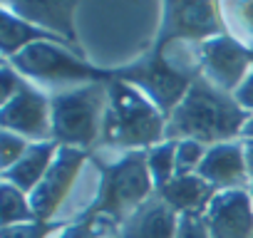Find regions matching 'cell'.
Returning <instances> with one entry per match:
<instances>
[{
  "label": "cell",
  "instance_id": "6da1fadb",
  "mask_svg": "<svg viewBox=\"0 0 253 238\" xmlns=\"http://www.w3.org/2000/svg\"><path fill=\"white\" fill-rule=\"evenodd\" d=\"M248 117L251 114L236 102L233 94L218 89L201 75L179 107L169 114L167 139H196L206 147L236 142L243 134Z\"/></svg>",
  "mask_w": 253,
  "mask_h": 238
},
{
  "label": "cell",
  "instance_id": "7a4b0ae2",
  "mask_svg": "<svg viewBox=\"0 0 253 238\" xmlns=\"http://www.w3.org/2000/svg\"><path fill=\"white\" fill-rule=\"evenodd\" d=\"M114 77L144 92L167 117L179 107L191 84L201 77L199 45L154 42L152 50L132 65L114 70Z\"/></svg>",
  "mask_w": 253,
  "mask_h": 238
},
{
  "label": "cell",
  "instance_id": "3957f363",
  "mask_svg": "<svg viewBox=\"0 0 253 238\" xmlns=\"http://www.w3.org/2000/svg\"><path fill=\"white\" fill-rule=\"evenodd\" d=\"M169 117L137 87L122 79L107 82V109L102 119V152H149L167 139Z\"/></svg>",
  "mask_w": 253,
  "mask_h": 238
},
{
  "label": "cell",
  "instance_id": "277c9868",
  "mask_svg": "<svg viewBox=\"0 0 253 238\" xmlns=\"http://www.w3.org/2000/svg\"><path fill=\"white\" fill-rule=\"evenodd\" d=\"M92 164L99 171V181L97 194L84 213H102L122 226L157 194L154 179L147 166V152L114 154V159L92 154Z\"/></svg>",
  "mask_w": 253,
  "mask_h": 238
},
{
  "label": "cell",
  "instance_id": "5b68a950",
  "mask_svg": "<svg viewBox=\"0 0 253 238\" xmlns=\"http://www.w3.org/2000/svg\"><path fill=\"white\" fill-rule=\"evenodd\" d=\"M28 82L47 94L82 87L89 82H112L114 70H102L89 65L77 55L75 47L62 42H35L13 60H8Z\"/></svg>",
  "mask_w": 253,
  "mask_h": 238
},
{
  "label": "cell",
  "instance_id": "8992f818",
  "mask_svg": "<svg viewBox=\"0 0 253 238\" xmlns=\"http://www.w3.org/2000/svg\"><path fill=\"white\" fill-rule=\"evenodd\" d=\"M52 107V142L92 152L102 139V119L107 109V82H89L82 87L50 94Z\"/></svg>",
  "mask_w": 253,
  "mask_h": 238
},
{
  "label": "cell",
  "instance_id": "52a82bcc",
  "mask_svg": "<svg viewBox=\"0 0 253 238\" xmlns=\"http://www.w3.org/2000/svg\"><path fill=\"white\" fill-rule=\"evenodd\" d=\"M223 33H228V28L218 3H167L154 42L201 45Z\"/></svg>",
  "mask_w": 253,
  "mask_h": 238
},
{
  "label": "cell",
  "instance_id": "ba28073f",
  "mask_svg": "<svg viewBox=\"0 0 253 238\" xmlns=\"http://www.w3.org/2000/svg\"><path fill=\"white\" fill-rule=\"evenodd\" d=\"M89 157L92 154L84 149H72V147L57 149V157H55L52 166L47 169L45 179L30 194L33 213L38 221H57L60 218V211H62L67 196L72 194L80 174L89 164Z\"/></svg>",
  "mask_w": 253,
  "mask_h": 238
},
{
  "label": "cell",
  "instance_id": "9c48e42d",
  "mask_svg": "<svg viewBox=\"0 0 253 238\" xmlns=\"http://www.w3.org/2000/svg\"><path fill=\"white\" fill-rule=\"evenodd\" d=\"M199 65H201V75L228 94H236V89L253 72L248 45L233 38L231 33H223L201 42Z\"/></svg>",
  "mask_w": 253,
  "mask_h": 238
},
{
  "label": "cell",
  "instance_id": "30bf717a",
  "mask_svg": "<svg viewBox=\"0 0 253 238\" xmlns=\"http://www.w3.org/2000/svg\"><path fill=\"white\" fill-rule=\"evenodd\" d=\"M0 127L25 137L28 142H52L50 94L25 82L23 89L0 107Z\"/></svg>",
  "mask_w": 253,
  "mask_h": 238
},
{
  "label": "cell",
  "instance_id": "8fae6325",
  "mask_svg": "<svg viewBox=\"0 0 253 238\" xmlns=\"http://www.w3.org/2000/svg\"><path fill=\"white\" fill-rule=\"evenodd\" d=\"M204 218L211 238H253V191H216Z\"/></svg>",
  "mask_w": 253,
  "mask_h": 238
},
{
  "label": "cell",
  "instance_id": "7c38bea8",
  "mask_svg": "<svg viewBox=\"0 0 253 238\" xmlns=\"http://www.w3.org/2000/svg\"><path fill=\"white\" fill-rule=\"evenodd\" d=\"M196 174H199L204 181H209L216 191H226V189H251L241 139L209 147V152H206V157H204V161H201V166H199Z\"/></svg>",
  "mask_w": 253,
  "mask_h": 238
},
{
  "label": "cell",
  "instance_id": "4fadbf2b",
  "mask_svg": "<svg viewBox=\"0 0 253 238\" xmlns=\"http://www.w3.org/2000/svg\"><path fill=\"white\" fill-rule=\"evenodd\" d=\"M179 216L154 194L144 206H139L126 218L117 236L119 238H176Z\"/></svg>",
  "mask_w": 253,
  "mask_h": 238
},
{
  "label": "cell",
  "instance_id": "5bb4252c",
  "mask_svg": "<svg viewBox=\"0 0 253 238\" xmlns=\"http://www.w3.org/2000/svg\"><path fill=\"white\" fill-rule=\"evenodd\" d=\"M18 18L33 23L35 28L62 38L65 42L77 47L75 38V3H3Z\"/></svg>",
  "mask_w": 253,
  "mask_h": 238
},
{
  "label": "cell",
  "instance_id": "9a60e30c",
  "mask_svg": "<svg viewBox=\"0 0 253 238\" xmlns=\"http://www.w3.org/2000/svg\"><path fill=\"white\" fill-rule=\"evenodd\" d=\"M157 196L176 216H186V213H206L209 203L216 196V189L209 181H204L199 174H176L169 184L157 189Z\"/></svg>",
  "mask_w": 253,
  "mask_h": 238
},
{
  "label": "cell",
  "instance_id": "2e32d148",
  "mask_svg": "<svg viewBox=\"0 0 253 238\" xmlns=\"http://www.w3.org/2000/svg\"><path fill=\"white\" fill-rule=\"evenodd\" d=\"M57 144L55 142H33L28 147V152L20 157V161L15 166H10L8 171H3V181L13 184L15 189L33 194L35 186L45 179L47 169L52 166L55 157H57Z\"/></svg>",
  "mask_w": 253,
  "mask_h": 238
},
{
  "label": "cell",
  "instance_id": "e0dca14e",
  "mask_svg": "<svg viewBox=\"0 0 253 238\" xmlns=\"http://www.w3.org/2000/svg\"><path fill=\"white\" fill-rule=\"evenodd\" d=\"M35 42H62V45H70L62 38L50 35V33L35 28L33 23L18 18L15 13H10L3 5V10H0V50H3V60H13L15 55H20L23 50H28ZM70 47H75V45H70Z\"/></svg>",
  "mask_w": 253,
  "mask_h": 238
},
{
  "label": "cell",
  "instance_id": "ac0fdd59",
  "mask_svg": "<svg viewBox=\"0 0 253 238\" xmlns=\"http://www.w3.org/2000/svg\"><path fill=\"white\" fill-rule=\"evenodd\" d=\"M119 223L102 213H82L75 221H67L52 238H112L117 236Z\"/></svg>",
  "mask_w": 253,
  "mask_h": 238
},
{
  "label": "cell",
  "instance_id": "d6986e66",
  "mask_svg": "<svg viewBox=\"0 0 253 238\" xmlns=\"http://www.w3.org/2000/svg\"><path fill=\"white\" fill-rule=\"evenodd\" d=\"M0 218H3V228L38 221L35 213H33L30 194H25V191L15 189L13 184L3 181V189H0Z\"/></svg>",
  "mask_w": 253,
  "mask_h": 238
},
{
  "label": "cell",
  "instance_id": "ffe728a7",
  "mask_svg": "<svg viewBox=\"0 0 253 238\" xmlns=\"http://www.w3.org/2000/svg\"><path fill=\"white\" fill-rule=\"evenodd\" d=\"M147 166L154 179V186L162 189L176 176V142L164 139L162 144L152 147L147 152Z\"/></svg>",
  "mask_w": 253,
  "mask_h": 238
},
{
  "label": "cell",
  "instance_id": "44dd1931",
  "mask_svg": "<svg viewBox=\"0 0 253 238\" xmlns=\"http://www.w3.org/2000/svg\"><path fill=\"white\" fill-rule=\"evenodd\" d=\"M223 10V20L226 28L233 38H238L241 42H253V3H228L221 5Z\"/></svg>",
  "mask_w": 253,
  "mask_h": 238
},
{
  "label": "cell",
  "instance_id": "7402d4cb",
  "mask_svg": "<svg viewBox=\"0 0 253 238\" xmlns=\"http://www.w3.org/2000/svg\"><path fill=\"white\" fill-rule=\"evenodd\" d=\"M209 147L196 139H179L176 142V174H196Z\"/></svg>",
  "mask_w": 253,
  "mask_h": 238
},
{
  "label": "cell",
  "instance_id": "603a6c76",
  "mask_svg": "<svg viewBox=\"0 0 253 238\" xmlns=\"http://www.w3.org/2000/svg\"><path fill=\"white\" fill-rule=\"evenodd\" d=\"M62 226V221H30L20 226H5L0 238H52Z\"/></svg>",
  "mask_w": 253,
  "mask_h": 238
},
{
  "label": "cell",
  "instance_id": "cb8c5ba5",
  "mask_svg": "<svg viewBox=\"0 0 253 238\" xmlns=\"http://www.w3.org/2000/svg\"><path fill=\"white\" fill-rule=\"evenodd\" d=\"M30 144L33 142H28L25 137L15 132H8V129L0 132V171H8L10 166H15Z\"/></svg>",
  "mask_w": 253,
  "mask_h": 238
},
{
  "label": "cell",
  "instance_id": "d4e9b609",
  "mask_svg": "<svg viewBox=\"0 0 253 238\" xmlns=\"http://www.w3.org/2000/svg\"><path fill=\"white\" fill-rule=\"evenodd\" d=\"M28 79L8 62V60H3V70H0V102H10L20 89H23V84H25Z\"/></svg>",
  "mask_w": 253,
  "mask_h": 238
},
{
  "label": "cell",
  "instance_id": "484cf974",
  "mask_svg": "<svg viewBox=\"0 0 253 238\" xmlns=\"http://www.w3.org/2000/svg\"><path fill=\"white\" fill-rule=\"evenodd\" d=\"M176 238H211L204 213H186V216H179Z\"/></svg>",
  "mask_w": 253,
  "mask_h": 238
},
{
  "label": "cell",
  "instance_id": "4316f807",
  "mask_svg": "<svg viewBox=\"0 0 253 238\" xmlns=\"http://www.w3.org/2000/svg\"><path fill=\"white\" fill-rule=\"evenodd\" d=\"M233 97H236V102H238L248 114H253V72L246 77V82L236 89V94H233Z\"/></svg>",
  "mask_w": 253,
  "mask_h": 238
},
{
  "label": "cell",
  "instance_id": "83f0119b",
  "mask_svg": "<svg viewBox=\"0 0 253 238\" xmlns=\"http://www.w3.org/2000/svg\"><path fill=\"white\" fill-rule=\"evenodd\" d=\"M243 144V159H246V171H248V184L253 189V139H241Z\"/></svg>",
  "mask_w": 253,
  "mask_h": 238
},
{
  "label": "cell",
  "instance_id": "f1b7e54d",
  "mask_svg": "<svg viewBox=\"0 0 253 238\" xmlns=\"http://www.w3.org/2000/svg\"><path fill=\"white\" fill-rule=\"evenodd\" d=\"M241 139H253V114L248 117V122H246V127H243V134H241Z\"/></svg>",
  "mask_w": 253,
  "mask_h": 238
},
{
  "label": "cell",
  "instance_id": "f546056e",
  "mask_svg": "<svg viewBox=\"0 0 253 238\" xmlns=\"http://www.w3.org/2000/svg\"><path fill=\"white\" fill-rule=\"evenodd\" d=\"M248 52H251V62H253V42H248Z\"/></svg>",
  "mask_w": 253,
  "mask_h": 238
},
{
  "label": "cell",
  "instance_id": "4dcf8cb0",
  "mask_svg": "<svg viewBox=\"0 0 253 238\" xmlns=\"http://www.w3.org/2000/svg\"><path fill=\"white\" fill-rule=\"evenodd\" d=\"M112 238H119V236H112Z\"/></svg>",
  "mask_w": 253,
  "mask_h": 238
},
{
  "label": "cell",
  "instance_id": "1f68e13d",
  "mask_svg": "<svg viewBox=\"0 0 253 238\" xmlns=\"http://www.w3.org/2000/svg\"><path fill=\"white\" fill-rule=\"evenodd\" d=\"M251 191H253V189H251Z\"/></svg>",
  "mask_w": 253,
  "mask_h": 238
}]
</instances>
